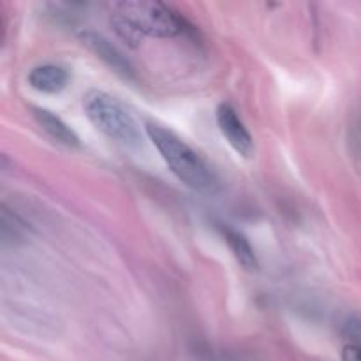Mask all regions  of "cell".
I'll list each match as a JSON object with an SVG mask.
<instances>
[{"label": "cell", "mask_w": 361, "mask_h": 361, "mask_svg": "<svg viewBox=\"0 0 361 361\" xmlns=\"http://www.w3.org/2000/svg\"><path fill=\"white\" fill-rule=\"evenodd\" d=\"M147 136L152 141L169 171L185 187L200 194H215L219 190V178L212 166L187 145L176 133L161 123L148 122Z\"/></svg>", "instance_id": "obj_1"}, {"label": "cell", "mask_w": 361, "mask_h": 361, "mask_svg": "<svg viewBox=\"0 0 361 361\" xmlns=\"http://www.w3.org/2000/svg\"><path fill=\"white\" fill-rule=\"evenodd\" d=\"M83 113L88 122L109 140L126 147L141 143V127L120 99L104 90H88L83 97Z\"/></svg>", "instance_id": "obj_2"}, {"label": "cell", "mask_w": 361, "mask_h": 361, "mask_svg": "<svg viewBox=\"0 0 361 361\" xmlns=\"http://www.w3.org/2000/svg\"><path fill=\"white\" fill-rule=\"evenodd\" d=\"M111 13L122 16L137 34L159 39H171L189 30L185 18L164 2L157 0H126L111 4Z\"/></svg>", "instance_id": "obj_3"}, {"label": "cell", "mask_w": 361, "mask_h": 361, "mask_svg": "<svg viewBox=\"0 0 361 361\" xmlns=\"http://www.w3.org/2000/svg\"><path fill=\"white\" fill-rule=\"evenodd\" d=\"M215 118H217L219 130L229 143V147L242 157H249L254 150V140L236 109L231 104L222 102L215 109Z\"/></svg>", "instance_id": "obj_4"}, {"label": "cell", "mask_w": 361, "mask_h": 361, "mask_svg": "<svg viewBox=\"0 0 361 361\" xmlns=\"http://www.w3.org/2000/svg\"><path fill=\"white\" fill-rule=\"evenodd\" d=\"M80 39L90 51H94L99 59L104 60V62L108 63L109 67H113L116 73L123 74L126 78L133 76L134 69L129 63V60H127L126 56L108 41V39L102 37L101 34H95V32H81Z\"/></svg>", "instance_id": "obj_5"}, {"label": "cell", "mask_w": 361, "mask_h": 361, "mask_svg": "<svg viewBox=\"0 0 361 361\" xmlns=\"http://www.w3.org/2000/svg\"><path fill=\"white\" fill-rule=\"evenodd\" d=\"M28 85L42 94H59L69 83V73L62 66L42 63L28 73Z\"/></svg>", "instance_id": "obj_6"}, {"label": "cell", "mask_w": 361, "mask_h": 361, "mask_svg": "<svg viewBox=\"0 0 361 361\" xmlns=\"http://www.w3.org/2000/svg\"><path fill=\"white\" fill-rule=\"evenodd\" d=\"M34 116L35 120H37L39 126H41V129L44 130L49 137H53L56 143H62L69 148H78L81 145L78 134L74 133L60 116H56L55 113H51L49 109L34 108Z\"/></svg>", "instance_id": "obj_7"}, {"label": "cell", "mask_w": 361, "mask_h": 361, "mask_svg": "<svg viewBox=\"0 0 361 361\" xmlns=\"http://www.w3.org/2000/svg\"><path fill=\"white\" fill-rule=\"evenodd\" d=\"M219 231H221L222 238H224V242L229 245V249H231L233 256H235V259L238 261L240 267L245 268V270L249 271L257 270V268H259L256 252H254L250 242L242 235V233L224 224L219 226Z\"/></svg>", "instance_id": "obj_8"}, {"label": "cell", "mask_w": 361, "mask_h": 361, "mask_svg": "<svg viewBox=\"0 0 361 361\" xmlns=\"http://www.w3.org/2000/svg\"><path fill=\"white\" fill-rule=\"evenodd\" d=\"M342 361H361V345L349 344L342 349Z\"/></svg>", "instance_id": "obj_9"}]
</instances>
